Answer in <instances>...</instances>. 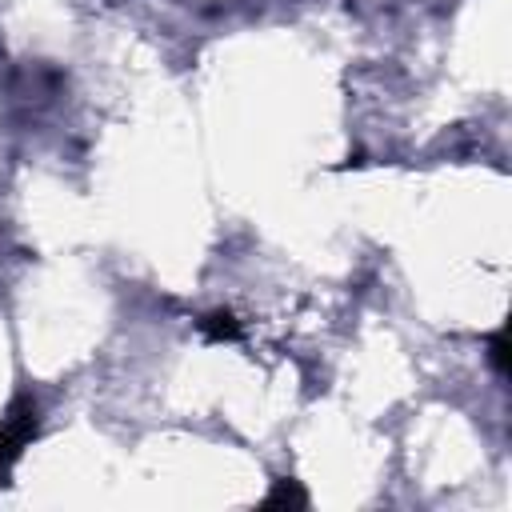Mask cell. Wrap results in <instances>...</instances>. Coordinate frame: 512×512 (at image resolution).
<instances>
[{
	"label": "cell",
	"instance_id": "cell-4",
	"mask_svg": "<svg viewBox=\"0 0 512 512\" xmlns=\"http://www.w3.org/2000/svg\"><path fill=\"white\" fill-rule=\"evenodd\" d=\"M488 360H492V368L504 376L508 372V344H504V332H492L488 336Z\"/></svg>",
	"mask_w": 512,
	"mask_h": 512
},
{
	"label": "cell",
	"instance_id": "cell-2",
	"mask_svg": "<svg viewBox=\"0 0 512 512\" xmlns=\"http://www.w3.org/2000/svg\"><path fill=\"white\" fill-rule=\"evenodd\" d=\"M304 504H308V492H304L300 480H292V476L272 480V488H268V496H264V508H304Z\"/></svg>",
	"mask_w": 512,
	"mask_h": 512
},
{
	"label": "cell",
	"instance_id": "cell-1",
	"mask_svg": "<svg viewBox=\"0 0 512 512\" xmlns=\"http://www.w3.org/2000/svg\"><path fill=\"white\" fill-rule=\"evenodd\" d=\"M40 432V412L32 404V396H16L0 420V484L8 476V468L16 464V456L24 452V444Z\"/></svg>",
	"mask_w": 512,
	"mask_h": 512
},
{
	"label": "cell",
	"instance_id": "cell-3",
	"mask_svg": "<svg viewBox=\"0 0 512 512\" xmlns=\"http://www.w3.org/2000/svg\"><path fill=\"white\" fill-rule=\"evenodd\" d=\"M200 332H204L212 344H220V340H240V320H236L228 308H216V312L200 316Z\"/></svg>",
	"mask_w": 512,
	"mask_h": 512
}]
</instances>
